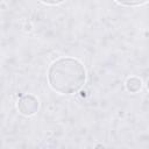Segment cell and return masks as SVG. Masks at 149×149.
<instances>
[{
  "label": "cell",
  "mask_w": 149,
  "mask_h": 149,
  "mask_svg": "<svg viewBox=\"0 0 149 149\" xmlns=\"http://www.w3.org/2000/svg\"><path fill=\"white\" fill-rule=\"evenodd\" d=\"M48 79L52 90L63 94H72L78 92L85 84L86 71L79 61L61 58L50 65Z\"/></svg>",
  "instance_id": "6da1fadb"
},
{
  "label": "cell",
  "mask_w": 149,
  "mask_h": 149,
  "mask_svg": "<svg viewBox=\"0 0 149 149\" xmlns=\"http://www.w3.org/2000/svg\"><path fill=\"white\" fill-rule=\"evenodd\" d=\"M17 108H19V112L23 115H27V116L34 115L38 109V100L30 94L22 95L19 99Z\"/></svg>",
  "instance_id": "7a4b0ae2"
},
{
  "label": "cell",
  "mask_w": 149,
  "mask_h": 149,
  "mask_svg": "<svg viewBox=\"0 0 149 149\" xmlns=\"http://www.w3.org/2000/svg\"><path fill=\"white\" fill-rule=\"evenodd\" d=\"M142 87V81L141 79L136 78V77H132V78H128L127 81H126V88L128 92L130 93H136L141 90Z\"/></svg>",
  "instance_id": "3957f363"
},
{
  "label": "cell",
  "mask_w": 149,
  "mask_h": 149,
  "mask_svg": "<svg viewBox=\"0 0 149 149\" xmlns=\"http://www.w3.org/2000/svg\"><path fill=\"white\" fill-rule=\"evenodd\" d=\"M115 1L125 6H139L146 3L148 0H115Z\"/></svg>",
  "instance_id": "277c9868"
},
{
  "label": "cell",
  "mask_w": 149,
  "mask_h": 149,
  "mask_svg": "<svg viewBox=\"0 0 149 149\" xmlns=\"http://www.w3.org/2000/svg\"><path fill=\"white\" fill-rule=\"evenodd\" d=\"M40 1L43 3H47V5H58L65 0H40Z\"/></svg>",
  "instance_id": "5b68a950"
}]
</instances>
